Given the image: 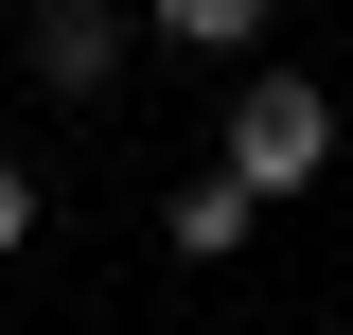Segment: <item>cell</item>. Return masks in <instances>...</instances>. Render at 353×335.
Listing matches in <instances>:
<instances>
[{
    "label": "cell",
    "instance_id": "5",
    "mask_svg": "<svg viewBox=\"0 0 353 335\" xmlns=\"http://www.w3.org/2000/svg\"><path fill=\"white\" fill-rule=\"evenodd\" d=\"M36 230H53V194H36V159H0V265L36 247Z\"/></svg>",
    "mask_w": 353,
    "mask_h": 335
},
{
    "label": "cell",
    "instance_id": "3",
    "mask_svg": "<svg viewBox=\"0 0 353 335\" xmlns=\"http://www.w3.org/2000/svg\"><path fill=\"white\" fill-rule=\"evenodd\" d=\"M248 212H265V194H248V176L212 159L194 194H159V247H176V265H230V247H248Z\"/></svg>",
    "mask_w": 353,
    "mask_h": 335
},
{
    "label": "cell",
    "instance_id": "6",
    "mask_svg": "<svg viewBox=\"0 0 353 335\" xmlns=\"http://www.w3.org/2000/svg\"><path fill=\"white\" fill-rule=\"evenodd\" d=\"M18 18H36V0H18Z\"/></svg>",
    "mask_w": 353,
    "mask_h": 335
},
{
    "label": "cell",
    "instance_id": "2",
    "mask_svg": "<svg viewBox=\"0 0 353 335\" xmlns=\"http://www.w3.org/2000/svg\"><path fill=\"white\" fill-rule=\"evenodd\" d=\"M124 53H141L124 0H36V18H18V71H36L53 106H106V88H124Z\"/></svg>",
    "mask_w": 353,
    "mask_h": 335
},
{
    "label": "cell",
    "instance_id": "1",
    "mask_svg": "<svg viewBox=\"0 0 353 335\" xmlns=\"http://www.w3.org/2000/svg\"><path fill=\"white\" fill-rule=\"evenodd\" d=\"M212 159L248 176V194H301V176L336 159V88H318V71H283V53H248V71H230V124H212Z\"/></svg>",
    "mask_w": 353,
    "mask_h": 335
},
{
    "label": "cell",
    "instance_id": "4",
    "mask_svg": "<svg viewBox=\"0 0 353 335\" xmlns=\"http://www.w3.org/2000/svg\"><path fill=\"white\" fill-rule=\"evenodd\" d=\"M159 36H176V53H230V71H248V53L283 36V0H159Z\"/></svg>",
    "mask_w": 353,
    "mask_h": 335
}]
</instances>
